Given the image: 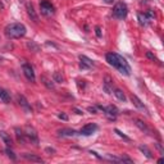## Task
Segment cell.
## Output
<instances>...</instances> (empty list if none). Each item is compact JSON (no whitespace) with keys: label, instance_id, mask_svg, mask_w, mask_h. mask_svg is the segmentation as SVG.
Listing matches in <instances>:
<instances>
[{"label":"cell","instance_id":"obj_25","mask_svg":"<svg viewBox=\"0 0 164 164\" xmlns=\"http://www.w3.org/2000/svg\"><path fill=\"white\" fill-rule=\"evenodd\" d=\"M5 153H7V155L12 160H16V159H17V156L14 155V153H13V151H12L9 148H7V149H5Z\"/></svg>","mask_w":164,"mask_h":164},{"label":"cell","instance_id":"obj_8","mask_svg":"<svg viewBox=\"0 0 164 164\" xmlns=\"http://www.w3.org/2000/svg\"><path fill=\"white\" fill-rule=\"evenodd\" d=\"M96 130H98V126H96L95 123H89L86 126H83L78 133H80V135H83V136H90V135H92Z\"/></svg>","mask_w":164,"mask_h":164},{"label":"cell","instance_id":"obj_14","mask_svg":"<svg viewBox=\"0 0 164 164\" xmlns=\"http://www.w3.org/2000/svg\"><path fill=\"white\" fill-rule=\"evenodd\" d=\"M133 122H135V124H136V126H137V127H138V128L141 130V131L146 132V133H150V130H149V127H148L146 124H145V123L142 122L141 119H137V118H135V119H133Z\"/></svg>","mask_w":164,"mask_h":164},{"label":"cell","instance_id":"obj_15","mask_svg":"<svg viewBox=\"0 0 164 164\" xmlns=\"http://www.w3.org/2000/svg\"><path fill=\"white\" fill-rule=\"evenodd\" d=\"M27 13H28L30 17H31L32 21H35V22L39 21V17H37V14H36V12H35V9H33V5H32V4H28V5H27Z\"/></svg>","mask_w":164,"mask_h":164},{"label":"cell","instance_id":"obj_12","mask_svg":"<svg viewBox=\"0 0 164 164\" xmlns=\"http://www.w3.org/2000/svg\"><path fill=\"white\" fill-rule=\"evenodd\" d=\"M0 138L4 141V144H7V146H13V141H12L10 136L5 131H0Z\"/></svg>","mask_w":164,"mask_h":164},{"label":"cell","instance_id":"obj_18","mask_svg":"<svg viewBox=\"0 0 164 164\" xmlns=\"http://www.w3.org/2000/svg\"><path fill=\"white\" fill-rule=\"evenodd\" d=\"M80 63L85 64L86 67H89V68H91V67L94 65V62L90 58H87L86 55H80Z\"/></svg>","mask_w":164,"mask_h":164},{"label":"cell","instance_id":"obj_7","mask_svg":"<svg viewBox=\"0 0 164 164\" xmlns=\"http://www.w3.org/2000/svg\"><path fill=\"white\" fill-rule=\"evenodd\" d=\"M98 108L101 109V110L104 112L110 119H113V120H114L115 117L118 115V109L115 108L114 105H109V106H101V105H98Z\"/></svg>","mask_w":164,"mask_h":164},{"label":"cell","instance_id":"obj_23","mask_svg":"<svg viewBox=\"0 0 164 164\" xmlns=\"http://www.w3.org/2000/svg\"><path fill=\"white\" fill-rule=\"evenodd\" d=\"M27 47H28V49H31V51H39V50H40L39 45L35 44L33 41H28V42H27Z\"/></svg>","mask_w":164,"mask_h":164},{"label":"cell","instance_id":"obj_3","mask_svg":"<svg viewBox=\"0 0 164 164\" xmlns=\"http://www.w3.org/2000/svg\"><path fill=\"white\" fill-rule=\"evenodd\" d=\"M128 13V9H127V5L122 2H119L114 5L113 8V17L117 18V19H124Z\"/></svg>","mask_w":164,"mask_h":164},{"label":"cell","instance_id":"obj_10","mask_svg":"<svg viewBox=\"0 0 164 164\" xmlns=\"http://www.w3.org/2000/svg\"><path fill=\"white\" fill-rule=\"evenodd\" d=\"M17 100H18V104H19L27 113H31V105L28 104V101L26 100V98L23 95H17Z\"/></svg>","mask_w":164,"mask_h":164},{"label":"cell","instance_id":"obj_13","mask_svg":"<svg viewBox=\"0 0 164 164\" xmlns=\"http://www.w3.org/2000/svg\"><path fill=\"white\" fill-rule=\"evenodd\" d=\"M22 156L25 158V159L30 160V162H36V163H44V160H42L41 158L36 156V155H33V154H28V153H25V154H22Z\"/></svg>","mask_w":164,"mask_h":164},{"label":"cell","instance_id":"obj_9","mask_svg":"<svg viewBox=\"0 0 164 164\" xmlns=\"http://www.w3.org/2000/svg\"><path fill=\"white\" fill-rule=\"evenodd\" d=\"M130 99H131V101H132V104L135 105L137 109H140V110H144V112H146V113L149 114V110L146 109V106L144 105V103H142L141 100H140L136 95H133V94H132V95L130 96Z\"/></svg>","mask_w":164,"mask_h":164},{"label":"cell","instance_id":"obj_30","mask_svg":"<svg viewBox=\"0 0 164 164\" xmlns=\"http://www.w3.org/2000/svg\"><path fill=\"white\" fill-rule=\"evenodd\" d=\"M58 117H59L60 119H63V120H68V115H65L64 113H59Z\"/></svg>","mask_w":164,"mask_h":164},{"label":"cell","instance_id":"obj_17","mask_svg":"<svg viewBox=\"0 0 164 164\" xmlns=\"http://www.w3.org/2000/svg\"><path fill=\"white\" fill-rule=\"evenodd\" d=\"M58 133L60 136H75V135H77V132L75 130H71V128H63V130L58 131Z\"/></svg>","mask_w":164,"mask_h":164},{"label":"cell","instance_id":"obj_21","mask_svg":"<svg viewBox=\"0 0 164 164\" xmlns=\"http://www.w3.org/2000/svg\"><path fill=\"white\" fill-rule=\"evenodd\" d=\"M138 149H140V151H141V153H144V154H145V156H146V158H149V159H153L151 151L148 149V146H145V145H141V146H140Z\"/></svg>","mask_w":164,"mask_h":164},{"label":"cell","instance_id":"obj_29","mask_svg":"<svg viewBox=\"0 0 164 164\" xmlns=\"http://www.w3.org/2000/svg\"><path fill=\"white\" fill-rule=\"evenodd\" d=\"M95 32H96V36H98V37H101V28L99 26L95 27Z\"/></svg>","mask_w":164,"mask_h":164},{"label":"cell","instance_id":"obj_26","mask_svg":"<svg viewBox=\"0 0 164 164\" xmlns=\"http://www.w3.org/2000/svg\"><path fill=\"white\" fill-rule=\"evenodd\" d=\"M114 132H115V133H117V135H118L119 137H122V138H124V140H126V141H130V137H127V136L124 135V133H122V132H120L119 130H117V128H115V130H114Z\"/></svg>","mask_w":164,"mask_h":164},{"label":"cell","instance_id":"obj_28","mask_svg":"<svg viewBox=\"0 0 164 164\" xmlns=\"http://www.w3.org/2000/svg\"><path fill=\"white\" fill-rule=\"evenodd\" d=\"M119 162H126V163H130V164H132L133 162L130 159V158H127V156H122V158H119Z\"/></svg>","mask_w":164,"mask_h":164},{"label":"cell","instance_id":"obj_27","mask_svg":"<svg viewBox=\"0 0 164 164\" xmlns=\"http://www.w3.org/2000/svg\"><path fill=\"white\" fill-rule=\"evenodd\" d=\"M146 57H148L149 59H151V60H154V62H156V63H159V64H160V62H159V59H158V58L155 57V55H153V54H151L150 51H148V53H146Z\"/></svg>","mask_w":164,"mask_h":164},{"label":"cell","instance_id":"obj_16","mask_svg":"<svg viewBox=\"0 0 164 164\" xmlns=\"http://www.w3.org/2000/svg\"><path fill=\"white\" fill-rule=\"evenodd\" d=\"M0 100L4 101V103H9L10 101L9 92H8L7 90H4L3 87H0Z\"/></svg>","mask_w":164,"mask_h":164},{"label":"cell","instance_id":"obj_1","mask_svg":"<svg viewBox=\"0 0 164 164\" xmlns=\"http://www.w3.org/2000/svg\"><path fill=\"white\" fill-rule=\"evenodd\" d=\"M105 58H106V62L112 67H114L119 73H122L124 76L131 75V67L122 55H119V54H117V53H108L105 55Z\"/></svg>","mask_w":164,"mask_h":164},{"label":"cell","instance_id":"obj_35","mask_svg":"<svg viewBox=\"0 0 164 164\" xmlns=\"http://www.w3.org/2000/svg\"><path fill=\"white\" fill-rule=\"evenodd\" d=\"M163 160H164L163 158H160V159H158V163H163Z\"/></svg>","mask_w":164,"mask_h":164},{"label":"cell","instance_id":"obj_19","mask_svg":"<svg viewBox=\"0 0 164 164\" xmlns=\"http://www.w3.org/2000/svg\"><path fill=\"white\" fill-rule=\"evenodd\" d=\"M137 18H138V22L141 26H148V23L150 22V19L148 18L146 14H142V13H138L137 14Z\"/></svg>","mask_w":164,"mask_h":164},{"label":"cell","instance_id":"obj_31","mask_svg":"<svg viewBox=\"0 0 164 164\" xmlns=\"http://www.w3.org/2000/svg\"><path fill=\"white\" fill-rule=\"evenodd\" d=\"M155 146L158 148V150H159V151H160V154H164V150H163V148L160 146V145H159V144H155Z\"/></svg>","mask_w":164,"mask_h":164},{"label":"cell","instance_id":"obj_32","mask_svg":"<svg viewBox=\"0 0 164 164\" xmlns=\"http://www.w3.org/2000/svg\"><path fill=\"white\" fill-rule=\"evenodd\" d=\"M87 110H89V112H91L92 114H96V109H95V108H91V106H89V108H87Z\"/></svg>","mask_w":164,"mask_h":164},{"label":"cell","instance_id":"obj_6","mask_svg":"<svg viewBox=\"0 0 164 164\" xmlns=\"http://www.w3.org/2000/svg\"><path fill=\"white\" fill-rule=\"evenodd\" d=\"M22 71H23V73H25V76H26V78H27L28 81H31V82H35L36 81L33 68L28 63H23L22 64Z\"/></svg>","mask_w":164,"mask_h":164},{"label":"cell","instance_id":"obj_2","mask_svg":"<svg viewBox=\"0 0 164 164\" xmlns=\"http://www.w3.org/2000/svg\"><path fill=\"white\" fill-rule=\"evenodd\" d=\"M26 26L22 23H10L5 27L4 32L8 39H21L26 35Z\"/></svg>","mask_w":164,"mask_h":164},{"label":"cell","instance_id":"obj_5","mask_svg":"<svg viewBox=\"0 0 164 164\" xmlns=\"http://www.w3.org/2000/svg\"><path fill=\"white\" fill-rule=\"evenodd\" d=\"M40 10H41V14H44V16H51L55 12L54 10V5L49 2H46V0L40 3Z\"/></svg>","mask_w":164,"mask_h":164},{"label":"cell","instance_id":"obj_36","mask_svg":"<svg viewBox=\"0 0 164 164\" xmlns=\"http://www.w3.org/2000/svg\"><path fill=\"white\" fill-rule=\"evenodd\" d=\"M104 2H105V3H112L113 0H104Z\"/></svg>","mask_w":164,"mask_h":164},{"label":"cell","instance_id":"obj_33","mask_svg":"<svg viewBox=\"0 0 164 164\" xmlns=\"http://www.w3.org/2000/svg\"><path fill=\"white\" fill-rule=\"evenodd\" d=\"M45 151H46V153H55V150H54V149H50V148H47Z\"/></svg>","mask_w":164,"mask_h":164},{"label":"cell","instance_id":"obj_22","mask_svg":"<svg viewBox=\"0 0 164 164\" xmlns=\"http://www.w3.org/2000/svg\"><path fill=\"white\" fill-rule=\"evenodd\" d=\"M41 81H42V83H44L47 89H54V83L50 80H47L45 76H41Z\"/></svg>","mask_w":164,"mask_h":164},{"label":"cell","instance_id":"obj_34","mask_svg":"<svg viewBox=\"0 0 164 164\" xmlns=\"http://www.w3.org/2000/svg\"><path fill=\"white\" fill-rule=\"evenodd\" d=\"M75 112H76L77 114H80V115L82 114V112H81V110H78V109H77V108H75Z\"/></svg>","mask_w":164,"mask_h":164},{"label":"cell","instance_id":"obj_24","mask_svg":"<svg viewBox=\"0 0 164 164\" xmlns=\"http://www.w3.org/2000/svg\"><path fill=\"white\" fill-rule=\"evenodd\" d=\"M53 80H54V82H58V83H62L63 81H64V78H63V76L59 73V72H55V73L53 75Z\"/></svg>","mask_w":164,"mask_h":164},{"label":"cell","instance_id":"obj_4","mask_svg":"<svg viewBox=\"0 0 164 164\" xmlns=\"http://www.w3.org/2000/svg\"><path fill=\"white\" fill-rule=\"evenodd\" d=\"M25 135H26V137H27V141H31V144H33V145H36L37 146L39 145V137H37V133H36V131L32 128V127H30V126H27V127H25Z\"/></svg>","mask_w":164,"mask_h":164},{"label":"cell","instance_id":"obj_11","mask_svg":"<svg viewBox=\"0 0 164 164\" xmlns=\"http://www.w3.org/2000/svg\"><path fill=\"white\" fill-rule=\"evenodd\" d=\"M14 131H16V136H17L18 142H21V144L25 145V144L27 142V137H26V135H25V131L21 130V128H18V127H16Z\"/></svg>","mask_w":164,"mask_h":164},{"label":"cell","instance_id":"obj_20","mask_svg":"<svg viewBox=\"0 0 164 164\" xmlns=\"http://www.w3.org/2000/svg\"><path fill=\"white\" fill-rule=\"evenodd\" d=\"M114 95H115V98H117L118 100L120 101H126V95L122 90H119V89H115L114 90Z\"/></svg>","mask_w":164,"mask_h":164}]
</instances>
